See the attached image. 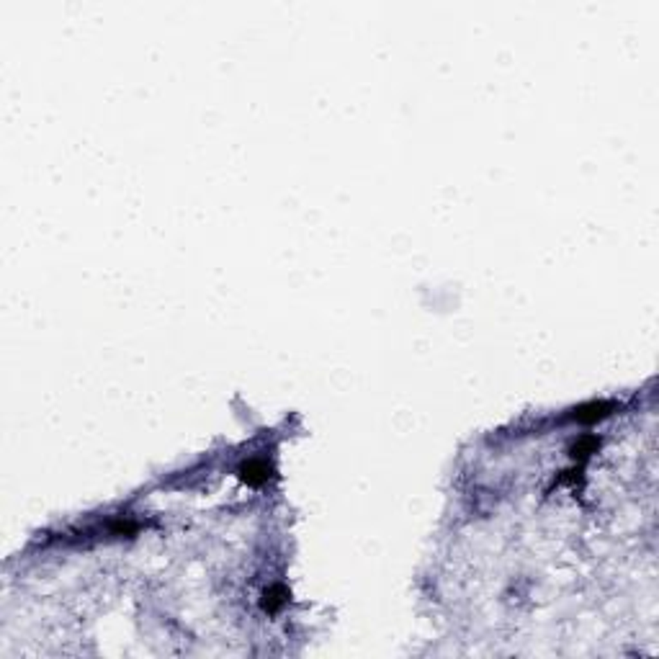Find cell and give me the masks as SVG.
Masks as SVG:
<instances>
[{"instance_id": "7a4b0ae2", "label": "cell", "mask_w": 659, "mask_h": 659, "mask_svg": "<svg viewBox=\"0 0 659 659\" xmlns=\"http://www.w3.org/2000/svg\"><path fill=\"white\" fill-rule=\"evenodd\" d=\"M610 410H613L610 402H590V405L577 407L572 417L579 420V423H595V420H603V417L610 415Z\"/></svg>"}, {"instance_id": "3957f363", "label": "cell", "mask_w": 659, "mask_h": 659, "mask_svg": "<svg viewBox=\"0 0 659 659\" xmlns=\"http://www.w3.org/2000/svg\"><path fill=\"white\" fill-rule=\"evenodd\" d=\"M286 597H289V592H286V587L283 585H273V587H268L265 592H263V600H261V605H263V610L265 613H279L281 608L286 605Z\"/></svg>"}, {"instance_id": "6da1fadb", "label": "cell", "mask_w": 659, "mask_h": 659, "mask_svg": "<svg viewBox=\"0 0 659 659\" xmlns=\"http://www.w3.org/2000/svg\"><path fill=\"white\" fill-rule=\"evenodd\" d=\"M240 477H243L247 484L261 487V484H265V482L271 479V466H268V461H263V459H250L240 466Z\"/></svg>"}, {"instance_id": "277c9868", "label": "cell", "mask_w": 659, "mask_h": 659, "mask_svg": "<svg viewBox=\"0 0 659 659\" xmlns=\"http://www.w3.org/2000/svg\"><path fill=\"white\" fill-rule=\"evenodd\" d=\"M595 448H597V438L585 435V438H579V441L572 446V456H574V459H587Z\"/></svg>"}]
</instances>
